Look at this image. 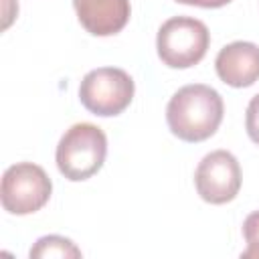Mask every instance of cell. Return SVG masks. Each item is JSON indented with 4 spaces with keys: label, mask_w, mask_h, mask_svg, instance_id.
<instances>
[{
    "label": "cell",
    "mask_w": 259,
    "mask_h": 259,
    "mask_svg": "<svg viewBox=\"0 0 259 259\" xmlns=\"http://www.w3.org/2000/svg\"><path fill=\"white\" fill-rule=\"evenodd\" d=\"M225 113L223 97L217 89L192 83L180 87L168 101L166 121L170 132L182 142H204L221 125Z\"/></svg>",
    "instance_id": "6da1fadb"
},
{
    "label": "cell",
    "mask_w": 259,
    "mask_h": 259,
    "mask_svg": "<svg viewBox=\"0 0 259 259\" xmlns=\"http://www.w3.org/2000/svg\"><path fill=\"white\" fill-rule=\"evenodd\" d=\"M107 156V138L93 123L71 125L57 144V168L73 182H81L97 174Z\"/></svg>",
    "instance_id": "7a4b0ae2"
},
{
    "label": "cell",
    "mask_w": 259,
    "mask_h": 259,
    "mask_svg": "<svg viewBox=\"0 0 259 259\" xmlns=\"http://www.w3.org/2000/svg\"><path fill=\"white\" fill-rule=\"evenodd\" d=\"M210 32L206 24L192 16H172L156 36L160 61L170 69H188L200 63L208 51Z\"/></svg>",
    "instance_id": "3957f363"
},
{
    "label": "cell",
    "mask_w": 259,
    "mask_h": 259,
    "mask_svg": "<svg viewBox=\"0 0 259 259\" xmlns=\"http://www.w3.org/2000/svg\"><path fill=\"white\" fill-rule=\"evenodd\" d=\"M134 79L117 67L89 71L79 85V99L87 111L101 117L119 115L134 99Z\"/></svg>",
    "instance_id": "277c9868"
},
{
    "label": "cell",
    "mask_w": 259,
    "mask_h": 259,
    "mask_svg": "<svg viewBox=\"0 0 259 259\" xmlns=\"http://www.w3.org/2000/svg\"><path fill=\"white\" fill-rule=\"evenodd\" d=\"M53 192L47 172L32 162H18L2 174L0 200L10 214H30L40 210Z\"/></svg>",
    "instance_id": "5b68a950"
},
{
    "label": "cell",
    "mask_w": 259,
    "mask_h": 259,
    "mask_svg": "<svg viewBox=\"0 0 259 259\" xmlns=\"http://www.w3.org/2000/svg\"><path fill=\"white\" fill-rule=\"evenodd\" d=\"M194 186L204 202H231L241 188V166L237 158L227 150H214L206 154L196 166Z\"/></svg>",
    "instance_id": "8992f818"
},
{
    "label": "cell",
    "mask_w": 259,
    "mask_h": 259,
    "mask_svg": "<svg viewBox=\"0 0 259 259\" xmlns=\"http://www.w3.org/2000/svg\"><path fill=\"white\" fill-rule=\"evenodd\" d=\"M217 75L231 87H249L259 79V47L247 40L225 45L214 59Z\"/></svg>",
    "instance_id": "52a82bcc"
},
{
    "label": "cell",
    "mask_w": 259,
    "mask_h": 259,
    "mask_svg": "<svg viewBox=\"0 0 259 259\" xmlns=\"http://www.w3.org/2000/svg\"><path fill=\"white\" fill-rule=\"evenodd\" d=\"M81 26L95 36L117 34L130 20V0H73Z\"/></svg>",
    "instance_id": "ba28073f"
},
{
    "label": "cell",
    "mask_w": 259,
    "mask_h": 259,
    "mask_svg": "<svg viewBox=\"0 0 259 259\" xmlns=\"http://www.w3.org/2000/svg\"><path fill=\"white\" fill-rule=\"evenodd\" d=\"M30 257H34V259H45V257L67 259V257H81V251L75 247V243L71 239L59 237V235H47L34 243V247L30 249Z\"/></svg>",
    "instance_id": "9c48e42d"
},
{
    "label": "cell",
    "mask_w": 259,
    "mask_h": 259,
    "mask_svg": "<svg viewBox=\"0 0 259 259\" xmlns=\"http://www.w3.org/2000/svg\"><path fill=\"white\" fill-rule=\"evenodd\" d=\"M243 237L247 249L241 253L245 259H259V210L251 212L243 223Z\"/></svg>",
    "instance_id": "30bf717a"
},
{
    "label": "cell",
    "mask_w": 259,
    "mask_h": 259,
    "mask_svg": "<svg viewBox=\"0 0 259 259\" xmlns=\"http://www.w3.org/2000/svg\"><path fill=\"white\" fill-rule=\"evenodd\" d=\"M245 127L253 144L259 146V93L251 97L247 105V115H245Z\"/></svg>",
    "instance_id": "8fae6325"
},
{
    "label": "cell",
    "mask_w": 259,
    "mask_h": 259,
    "mask_svg": "<svg viewBox=\"0 0 259 259\" xmlns=\"http://www.w3.org/2000/svg\"><path fill=\"white\" fill-rule=\"evenodd\" d=\"M180 4H188V6H200V8H221L227 6L231 0H176Z\"/></svg>",
    "instance_id": "7c38bea8"
}]
</instances>
